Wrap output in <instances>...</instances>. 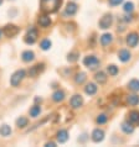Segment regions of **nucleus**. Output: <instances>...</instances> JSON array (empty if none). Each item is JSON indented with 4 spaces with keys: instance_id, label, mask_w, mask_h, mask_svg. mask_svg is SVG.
I'll return each mask as SVG.
<instances>
[{
    "instance_id": "1",
    "label": "nucleus",
    "mask_w": 139,
    "mask_h": 147,
    "mask_svg": "<svg viewBox=\"0 0 139 147\" xmlns=\"http://www.w3.org/2000/svg\"><path fill=\"white\" fill-rule=\"evenodd\" d=\"M41 10L47 14H54L59 10V7L62 4V0H40Z\"/></svg>"
},
{
    "instance_id": "2",
    "label": "nucleus",
    "mask_w": 139,
    "mask_h": 147,
    "mask_svg": "<svg viewBox=\"0 0 139 147\" xmlns=\"http://www.w3.org/2000/svg\"><path fill=\"white\" fill-rule=\"evenodd\" d=\"M25 76H26V72L24 71V69H19V71H16L10 78L11 87H18V85L22 82V79L25 78Z\"/></svg>"
},
{
    "instance_id": "3",
    "label": "nucleus",
    "mask_w": 139,
    "mask_h": 147,
    "mask_svg": "<svg viewBox=\"0 0 139 147\" xmlns=\"http://www.w3.org/2000/svg\"><path fill=\"white\" fill-rule=\"evenodd\" d=\"M37 36H39L37 28L34 27V26H31V27L27 30L24 41H25L27 45H32V43H35V42H36V40H37Z\"/></svg>"
},
{
    "instance_id": "4",
    "label": "nucleus",
    "mask_w": 139,
    "mask_h": 147,
    "mask_svg": "<svg viewBox=\"0 0 139 147\" xmlns=\"http://www.w3.org/2000/svg\"><path fill=\"white\" fill-rule=\"evenodd\" d=\"M83 64L88 69L93 71V69H96L98 66H99V59H98L96 56H87L83 58Z\"/></svg>"
},
{
    "instance_id": "5",
    "label": "nucleus",
    "mask_w": 139,
    "mask_h": 147,
    "mask_svg": "<svg viewBox=\"0 0 139 147\" xmlns=\"http://www.w3.org/2000/svg\"><path fill=\"white\" fill-rule=\"evenodd\" d=\"M19 32H20V27H18L16 25H13V24L6 25L3 30V34H5L6 37H14V36H16Z\"/></svg>"
},
{
    "instance_id": "6",
    "label": "nucleus",
    "mask_w": 139,
    "mask_h": 147,
    "mask_svg": "<svg viewBox=\"0 0 139 147\" xmlns=\"http://www.w3.org/2000/svg\"><path fill=\"white\" fill-rule=\"evenodd\" d=\"M112 22H113V16L111 14H106L103 18L99 20L98 25H99V28H102V30H107V28L111 27Z\"/></svg>"
},
{
    "instance_id": "7",
    "label": "nucleus",
    "mask_w": 139,
    "mask_h": 147,
    "mask_svg": "<svg viewBox=\"0 0 139 147\" xmlns=\"http://www.w3.org/2000/svg\"><path fill=\"white\" fill-rule=\"evenodd\" d=\"M70 104H71V107L73 109H78L83 105V98L78 95V94H75V95L71 98V100H70Z\"/></svg>"
},
{
    "instance_id": "8",
    "label": "nucleus",
    "mask_w": 139,
    "mask_h": 147,
    "mask_svg": "<svg viewBox=\"0 0 139 147\" xmlns=\"http://www.w3.org/2000/svg\"><path fill=\"white\" fill-rule=\"evenodd\" d=\"M127 45H128L129 47H136L138 42H139V35L137 32H132V34H129L127 36Z\"/></svg>"
},
{
    "instance_id": "9",
    "label": "nucleus",
    "mask_w": 139,
    "mask_h": 147,
    "mask_svg": "<svg viewBox=\"0 0 139 147\" xmlns=\"http://www.w3.org/2000/svg\"><path fill=\"white\" fill-rule=\"evenodd\" d=\"M44 69H45V64L44 63H39V64H36V66L30 68L29 74H30V77H32V78H35V77H37L40 73L44 71Z\"/></svg>"
},
{
    "instance_id": "10",
    "label": "nucleus",
    "mask_w": 139,
    "mask_h": 147,
    "mask_svg": "<svg viewBox=\"0 0 139 147\" xmlns=\"http://www.w3.org/2000/svg\"><path fill=\"white\" fill-rule=\"evenodd\" d=\"M91 136H92L93 142H97V144H98V142L103 141V138H104V131H103V130H101V129H95Z\"/></svg>"
},
{
    "instance_id": "11",
    "label": "nucleus",
    "mask_w": 139,
    "mask_h": 147,
    "mask_svg": "<svg viewBox=\"0 0 139 147\" xmlns=\"http://www.w3.org/2000/svg\"><path fill=\"white\" fill-rule=\"evenodd\" d=\"M128 121L133 126H139V111H137V110L130 111L128 114Z\"/></svg>"
},
{
    "instance_id": "12",
    "label": "nucleus",
    "mask_w": 139,
    "mask_h": 147,
    "mask_svg": "<svg viewBox=\"0 0 139 147\" xmlns=\"http://www.w3.org/2000/svg\"><path fill=\"white\" fill-rule=\"evenodd\" d=\"M77 10H78V6H77L76 3H68L66 5V9H65V15L73 16L77 13Z\"/></svg>"
},
{
    "instance_id": "13",
    "label": "nucleus",
    "mask_w": 139,
    "mask_h": 147,
    "mask_svg": "<svg viewBox=\"0 0 139 147\" xmlns=\"http://www.w3.org/2000/svg\"><path fill=\"white\" fill-rule=\"evenodd\" d=\"M37 22L41 27H47L51 25V19H50V16H47V15H41L39 18Z\"/></svg>"
},
{
    "instance_id": "14",
    "label": "nucleus",
    "mask_w": 139,
    "mask_h": 147,
    "mask_svg": "<svg viewBox=\"0 0 139 147\" xmlns=\"http://www.w3.org/2000/svg\"><path fill=\"white\" fill-rule=\"evenodd\" d=\"M67 140H68V131L67 130H60L57 132V141L60 144H65Z\"/></svg>"
},
{
    "instance_id": "15",
    "label": "nucleus",
    "mask_w": 139,
    "mask_h": 147,
    "mask_svg": "<svg viewBox=\"0 0 139 147\" xmlns=\"http://www.w3.org/2000/svg\"><path fill=\"white\" fill-rule=\"evenodd\" d=\"M130 57H132V55H130V52L128 50H121L119 53H118V58L122 62H128L130 59Z\"/></svg>"
},
{
    "instance_id": "16",
    "label": "nucleus",
    "mask_w": 139,
    "mask_h": 147,
    "mask_svg": "<svg viewBox=\"0 0 139 147\" xmlns=\"http://www.w3.org/2000/svg\"><path fill=\"white\" fill-rule=\"evenodd\" d=\"M121 127H122V130H123V132L127 134V135L133 134V131H134V126L130 124L129 121H124L123 124L121 125Z\"/></svg>"
},
{
    "instance_id": "17",
    "label": "nucleus",
    "mask_w": 139,
    "mask_h": 147,
    "mask_svg": "<svg viewBox=\"0 0 139 147\" xmlns=\"http://www.w3.org/2000/svg\"><path fill=\"white\" fill-rule=\"evenodd\" d=\"M84 93L88 94V95H95L97 93V85L95 83H88L84 87Z\"/></svg>"
},
{
    "instance_id": "18",
    "label": "nucleus",
    "mask_w": 139,
    "mask_h": 147,
    "mask_svg": "<svg viewBox=\"0 0 139 147\" xmlns=\"http://www.w3.org/2000/svg\"><path fill=\"white\" fill-rule=\"evenodd\" d=\"M34 58H35V53L32 51H25L21 55V59L24 62H31V61H34Z\"/></svg>"
},
{
    "instance_id": "19",
    "label": "nucleus",
    "mask_w": 139,
    "mask_h": 147,
    "mask_svg": "<svg viewBox=\"0 0 139 147\" xmlns=\"http://www.w3.org/2000/svg\"><path fill=\"white\" fill-rule=\"evenodd\" d=\"M127 103H128L130 107H136V105L139 104V96L137 94H132V95L127 96Z\"/></svg>"
},
{
    "instance_id": "20",
    "label": "nucleus",
    "mask_w": 139,
    "mask_h": 147,
    "mask_svg": "<svg viewBox=\"0 0 139 147\" xmlns=\"http://www.w3.org/2000/svg\"><path fill=\"white\" fill-rule=\"evenodd\" d=\"M112 40H113V36L111 34H104V35H102L101 36V45L102 46H108L109 43L112 42Z\"/></svg>"
},
{
    "instance_id": "21",
    "label": "nucleus",
    "mask_w": 139,
    "mask_h": 147,
    "mask_svg": "<svg viewBox=\"0 0 139 147\" xmlns=\"http://www.w3.org/2000/svg\"><path fill=\"white\" fill-rule=\"evenodd\" d=\"M29 125V119L25 116H20L18 120H16V126H18L19 129H24L26 127V126Z\"/></svg>"
},
{
    "instance_id": "22",
    "label": "nucleus",
    "mask_w": 139,
    "mask_h": 147,
    "mask_svg": "<svg viewBox=\"0 0 139 147\" xmlns=\"http://www.w3.org/2000/svg\"><path fill=\"white\" fill-rule=\"evenodd\" d=\"M65 99V93L62 90H56L54 94H52V100L56 101V103H60Z\"/></svg>"
},
{
    "instance_id": "23",
    "label": "nucleus",
    "mask_w": 139,
    "mask_h": 147,
    "mask_svg": "<svg viewBox=\"0 0 139 147\" xmlns=\"http://www.w3.org/2000/svg\"><path fill=\"white\" fill-rule=\"evenodd\" d=\"M95 79H96L97 83L104 84L106 82H107V76H106V73H104V72H98V73H96Z\"/></svg>"
},
{
    "instance_id": "24",
    "label": "nucleus",
    "mask_w": 139,
    "mask_h": 147,
    "mask_svg": "<svg viewBox=\"0 0 139 147\" xmlns=\"http://www.w3.org/2000/svg\"><path fill=\"white\" fill-rule=\"evenodd\" d=\"M128 89L132 92H139V80L138 79H132L128 83Z\"/></svg>"
},
{
    "instance_id": "25",
    "label": "nucleus",
    "mask_w": 139,
    "mask_h": 147,
    "mask_svg": "<svg viewBox=\"0 0 139 147\" xmlns=\"http://www.w3.org/2000/svg\"><path fill=\"white\" fill-rule=\"evenodd\" d=\"M0 135L4 137H7V136H10L11 135V129H10V126H7V125H1L0 126Z\"/></svg>"
},
{
    "instance_id": "26",
    "label": "nucleus",
    "mask_w": 139,
    "mask_h": 147,
    "mask_svg": "<svg viewBox=\"0 0 139 147\" xmlns=\"http://www.w3.org/2000/svg\"><path fill=\"white\" fill-rule=\"evenodd\" d=\"M40 113H41V108H40V105H37V104H35L34 107L30 109V116H32V117H37L40 115Z\"/></svg>"
},
{
    "instance_id": "27",
    "label": "nucleus",
    "mask_w": 139,
    "mask_h": 147,
    "mask_svg": "<svg viewBox=\"0 0 139 147\" xmlns=\"http://www.w3.org/2000/svg\"><path fill=\"white\" fill-rule=\"evenodd\" d=\"M87 79V77H86V73L83 72H80V73H77L76 77H75V82L77 84H82L84 83V80Z\"/></svg>"
},
{
    "instance_id": "28",
    "label": "nucleus",
    "mask_w": 139,
    "mask_h": 147,
    "mask_svg": "<svg viewBox=\"0 0 139 147\" xmlns=\"http://www.w3.org/2000/svg\"><path fill=\"white\" fill-rule=\"evenodd\" d=\"M107 72H108V74H109V76L114 77V76H117V74H118L119 69H118L117 66H114V64H111V66H108V67H107Z\"/></svg>"
},
{
    "instance_id": "29",
    "label": "nucleus",
    "mask_w": 139,
    "mask_h": 147,
    "mask_svg": "<svg viewBox=\"0 0 139 147\" xmlns=\"http://www.w3.org/2000/svg\"><path fill=\"white\" fill-rule=\"evenodd\" d=\"M51 41L50 40H42L41 41V43H40V47H41V50L44 51H47V50H50L51 48Z\"/></svg>"
},
{
    "instance_id": "30",
    "label": "nucleus",
    "mask_w": 139,
    "mask_h": 147,
    "mask_svg": "<svg viewBox=\"0 0 139 147\" xmlns=\"http://www.w3.org/2000/svg\"><path fill=\"white\" fill-rule=\"evenodd\" d=\"M78 57H80V55L77 53V52H71V53H68V56H67V61L68 62H76V61L78 59Z\"/></svg>"
},
{
    "instance_id": "31",
    "label": "nucleus",
    "mask_w": 139,
    "mask_h": 147,
    "mask_svg": "<svg viewBox=\"0 0 139 147\" xmlns=\"http://www.w3.org/2000/svg\"><path fill=\"white\" fill-rule=\"evenodd\" d=\"M107 120H108V117H107V115H104V114H101V115H98V117H97V124H99V125H102V124H106L107 122Z\"/></svg>"
},
{
    "instance_id": "32",
    "label": "nucleus",
    "mask_w": 139,
    "mask_h": 147,
    "mask_svg": "<svg viewBox=\"0 0 139 147\" xmlns=\"http://www.w3.org/2000/svg\"><path fill=\"white\" fill-rule=\"evenodd\" d=\"M123 9H124L125 13H132V11L134 10V4L133 3H125Z\"/></svg>"
},
{
    "instance_id": "33",
    "label": "nucleus",
    "mask_w": 139,
    "mask_h": 147,
    "mask_svg": "<svg viewBox=\"0 0 139 147\" xmlns=\"http://www.w3.org/2000/svg\"><path fill=\"white\" fill-rule=\"evenodd\" d=\"M122 1H123V0H108V4L111 6H117V5H119Z\"/></svg>"
},
{
    "instance_id": "34",
    "label": "nucleus",
    "mask_w": 139,
    "mask_h": 147,
    "mask_svg": "<svg viewBox=\"0 0 139 147\" xmlns=\"http://www.w3.org/2000/svg\"><path fill=\"white\" fill-rule=\"evenodd\" d=\"M45 146H46V147H55L56 144H55V142H47V144L45 145Z\"/></svg>"
},
{
    "instance_id": "35",
    "label": "nucleus",
    "mask_w": 139,
    "mask_h": 147,
    "mask_svg": "<svg viewBox=\"0 0 139 147\" xmlns=\"http://www.w3.org/2000/svg\"><path fill=\"white\" fill-rule=\"evenodd\" d=\"M35 101H36V103H39V101L41 103V98H35Z\"/></svg>"
},
{
    "instance_id": "36",
    "label": "nucleus",
    "mask_w": 139,
    "mask_h": 147,
    "mask_svg": "<svg viewBox=\"0 0 139 147\" xmlns=\"http://www.w3.org/2000/svg\"><path fill=\"white\" fill-rule=\"evenodd\" d=\"M1 35H3V30H0V37H1Z\"/></svg>"
},
{
    "instance_id": "37",
    "label": "nucleus",
    "mask_w": 139,
    "mask_h": 147,
    "mask_svg": "<svg viewBox=\"0 0 139 147\" xmlns=\"http://www.w3.org/2000/svg\"><path fill=\"white\" fill-rule=\"evenodd\" d=\"M3 1H4V0H0V5H1V4H3Z\"/></svg>"
}]
</instances>
